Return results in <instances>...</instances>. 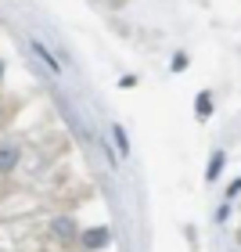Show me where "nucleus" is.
I'll list each match as a JSON object with an SVG mask.
<instances>
[{"label":"nucleus","instance_id":"nucleus-6","mask_svg":"<svg viewBox=\"0 0 241 252\" xmlns=\"http://www.w3.org/2000/svg\"><path fill=\"white\" fill-rule=\"evenodd\" d=\"M51 234H58V238H76L79 231H76V223L68 220V216H58V220L51 223Z\"/></svg>","mask_w":241,"mask_h":252},{"label":"nucleus","instance_id":"nucleus-2","mask_svg":"<svg viewBox=\"0 0 241 252\" xmlns=\"http://www.w3.org/2000/svg\"><path fill=\"white\" fill-rule=\"evenodd\" d=\"M18 158H22V152L15 144H0V173H11L18 166Z\"/></svg>","mask_w":241,"mask_h":252},{"label":"nucleus","instance_id":"nucleus-3","mask_svg":"<svg viewBox=\"0 0 241 252\" xmlns=\"http://www.w3.org/2000/svg\"><path fill=\"white\" fill-rule=\"evenodd\" d=\"M223 162H227V152H223V148H216L212 158H209V169H205V180H209V184H216V180H220Z\"/></svg>","mask_w":241,"mask_h":252},{"label":"nucleus","instance_id":"nucleus-5","mask_svg":"<svg viewBox=\"0 0 241 252\" xmlns=\"http://www.w3.org/2000/svg\"><path fill=\"white\" fill-rule=\"evenodd\" d=\"M32 51H36V54H40V62H43V65H47V68H51V72H54V76H58V72H61V62H58V58H54V54H51L47 47H43V43H40V40H32Z\"/></svg>","mask_w":241,"mask_h":252},{"label":"nucleus","instance_id":"nucleus-10","mask_svg":"<svg viewBox=\"0 0 241 252\" xmlns=\"http://www.w3.org/2000/svg\"><path fill=\"white\" fill-rule=\"evenodd\" d=\"M0 76H4V65H0Z\"/></svg>","mask_w":241,"mask_h":252},{"label":"nucleus","instance_id":"nucleus-4","mask_svg":"<svg viewBox=\"0 0 241 252\" xmlns=\"http://www.w3.org/2000/svg\"><path fill=\"white\" fill-rule=\"evenodd\" d=\"M194 116H198V119L212 116V94H209V90H198V97H194Z\"/></svg>","mask_w":241,"mask_h":252},{"label":"nucleus","instance_id":"nucleus-9","mask_svg":"<svg viewBox=\"0 0 241 252\" xmlns=\"http://www.w3.org/2000/svg\"><path fill=\"white\" fill-rule=\"evenodd\" d=\"M238 194H241V177L234 180V184H231V188H227V202H231V198H238Z\"/></svg>","mask_w":241,"mask_h":252},{"label":"nucleus","instance_id":"nucleus-1","mask_svg":"<svg viewBox=\"0 0 241 252\" xmlns=\"http://www.w3.org/2000/svg\"><path fill=\"white\" fill-rule=\"evenodd\" d=\"M79 242H83L87 252H97V249H105L112 242V231H108V227H90V231L79 234Z\"/></svg>","mask_w":241,"mask_h":252},{"label":"nucleus","instance_id":"nucleus-8","mask_svg":"<svg viewBox=\"0 0 241 252\" xmlns=\"http://www.w3.org/2000/svg\"><path fill=\"white\" fill-rule=\"evenodd\" d=\"M187 65H191V58H187L183 51H177V54H173V72H183Z\"/></svg>","mask_w":241,"mask_h":252},{"label":"nucleus","instance_id":"nucleus-7","mask_svg":"<svg viewBox=\"0 0 241 252\" xmlns=\"http://www.w3.org/2000/svg\"><path fill=\"white\" fill-rule=\"evenodd\" d=\"M112 137H116V148H119V158L130 155V137H126L122 123H112Z\"/></svg>","mask_w":241,"mask_h":252}]
</instances>
